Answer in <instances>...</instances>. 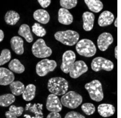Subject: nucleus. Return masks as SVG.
Returning a JSON list of instances; mask_svg holds the SVG:
<instances>
[{
  "label": "nucleus",
  "instance_id": "f257e3e1",
  "mask_svg": "<svg viewBox=\"0 0 121 118\" xmlns=\"http://www.w3.org/2000/svg\"><path fill=\"white\" fill-rule=\"evenodd\" d=\"M68 82L65 79L57 77L51 78L48 82V90L57 96L65 94L68 90Z\"/></svg>",
  "mask_w": 121,
  "mask_h": 118
},
{
  "label": "nucleus",
  "instance_id": "f03ea898",
  "mask_svg": "<svg viewBox=\"0 0 121 118\" xmlns=\"http://www.w3.org/2000/svg\"><path fill=\"white\" fill-rule=\"evenodd\" d=\"M55 38L67 46H73L78 42L80 35L78 32L72 30L58 31L55 33Z\"/></svg>",
  "mask_w": 121,
  "mask_h": 118
},
{
  "label": "nucleus",
  "instance_id": "7ed1b4c3",
  "mask_svg": "<svg viewBox=\"0 0 121 118\" xmlns=\"http://www.w3.org/2000/svg\"><path fill=\"white\" fill-rule=\"evenodd\" d=\"M76 50L80 55L86 57L94 56L97 52L94 43L88 39H82L78 41L76 45Z\"/></svg>",
  "mask_w": 121,
  "mask_h": 118
},
{
  "label": "nucleus",
  "instance_id": "20e7f679",
  "mask_svg": "<svg viewBox=\"0 0 121 118\" xmlns=\"http://www.w3.org/2000/svg\"><path fill=\"white\" fill-rule=\"evenodd\" d=\"M84 87L88 91L92 100L96 102H100L104 97L102 83L98 80H94L85 85Z\"/></svg>",
  "mask_w": 121,
  "mask_h": 118
},
{
  "label": "nucleus",
  "instance_id": "39448f33",
  "mask_svg": "<svg viewBox=\"0 0 121 118\" xmlns=\"http://www.w3.org/2000/svg\"><path fill=\"white\" fill-rule=\"evenodd\" d=\"M60 101L62 105L70 109L77 108L83 102V98L75 91H69L62 96Z\"/></svg>",
  "mask_w": 121,
  "mask_h": 118
},
{
  "label": "nucleus",
  "instance_id": "423d86ee",
  "mask_svg": "<svg viewBox=\"0 0 121 118\" xmlns=\"http://www.w3.org/2000/svg\"><path fill=\"white\" fill-rule=\"evenodd\" d=\"M32 52L34 56L37 58L48 57L52 55V50L48 47L43 39H38L33 44Z\"/></svg>",
  "mask_w": 121,
  "mask_h": 118
},
{
  "label": "nucleus",
  "instance_id": "0eeeda50",
  "mask_svg": "<svg viewBox=\"0 0 121 118\" xmlns=\"http://www.w3.org/2000/svg\"><path fill=\"white\" fill-rule=\"evenodd\" d=\"M57 67L56 61L43 59L42 60L38 62L36 65V73L37 75L43 77L48 73L49 72L53 71Z\"/></svg>",
  "mask_w": 121,
  "mask_h": 118
},
{
  "label": "nucleus",
  "instance_id": "6e6552de",
  "mask_svg": "<svg viewBox=\"0 0 121 118\" xmlns=\"http://www.w3.org/2000/svg\"><path fill=\"white\" fill-rule=\"evenodd\" d=\"M91 68L95 72H99L101 70L111 71L114 68V64L109 60L104 57H98L94 59L92 61Z\"/></svg>",
  "mask_w": 121,
  "mask_h": 118
},
{
  "label": "nucleus",
  "instance_id": "1a4fd4ad",
  "mask_svg": "<svg viewBox=\"0 0 121 118\" xmlns=\"http://www.w3.org/2000/svg\"><path fill=\"white\" fill-rule=\"evenodd\" d=\"M75 54L72 51H67L62 55V62L60 69L64 73H69L71 68L75 62Z\"/></svg>",
  "mask_w": 121,
  "mask_h": 118
},
{
  "label": "nucleus",
  "instance_id": "9d476101",
  "mask_svg": "<svg viewBox=\"0 0 121 118\" xmlns=\"http://www.w3.org/2000/svg\"><path fill=\"white\" fill-rule=\"evenodd\" d=\"M88 70V68L85 62L82 60H78L75 62L71 68L69 74L72 78L77 79L80 75L86 72Z\"/></svg>",
  "mask_w": 121,
  "mask_h": 118
},
{
  "label": "nucleus",
  "instance_id": "9b49d317",
  "mask_svg": "<svg viewBox=\"0 0 121 118\" xmlns=\"http://www.w3.org/2000/svg\"><path fill=\"white\" fill-rule=\"evenodd\" d=\"M62 105L61 101H60L57 95L54 94L48 95L46 103L47 109L48 110L51 112H60L62 110Z\"/></svg>",
  "mask_w": 121,
  "mask_h": 118
},
{
  "label": "nucleus",
  "instance_id": "f8f14e48",
  "mask_svg": "<svg viewBox=\"0 0 121 118\" xmlns=\"http://www.w3.org/2000/svg\"><path fill=\"white\" fill-rule=\"evenodd\" d=\"M113 42V37L110 33L104 32L97 39V46L101 51H105Z\"/></svg>",
  "mask_w": 121,
  "mask_h": 118
},
{
  "label": "nucleus",
  "instance_id": "ddd939ff",
  "mask_svg": "<svg viewBox=\"0 0 121 118\" xmlns=\"http://www.w3.org/2000/svg\"><path fill=\"white\" fill-rule=\"evenodd\" d=\"M15 79L13 72L5 68H0V85H8L12 83Z\"/></svg>",
  "mask_w": 121,
  "mask_h": 118
},
{
  "label": "nucleus",
  "instance_id": "4468645a",
  "mask_svg": "<svg viewBox=\"0 0 121 118\" xmlns=\"http://www.w3.org/2000/svg\"><path fill=\"white\" fill-rule=\"evenodd\" d=\"M73 16L67 9L60 8L58 11V21L64 25H69L73 22Z\"/></svg>",
  "mask_w": 121,
  "mask_h": 118
},
{
  "label": "nucleus",
  "instance_id": "2eb2a0df",
  "mask_svg": "<svg viewBox=\"0 0 121 118\" xmlns=\"http://www.w3.org/2000/svg\"><path fill=\"white\" fill-rule=\"evenodd\" d=\"M10 46L12 50L17 55H22L24 53L23 40L20 37L15 36L10 40Z\"/></svg>",
  "mask_w": 121,
  "mask_h": 118
},
{
  "label": "nucleus",
  "instance_id": "dca6fc26",
  "mask_svg": "<svg viewBox=\"0 0 121 118\" xmlns=\"http://www.w3.org/2000/svg\"><path fill=\"white\" fill-rule=\"evenodd\" d=\"M114 16L111 12L105 10L101 13L99 18V25L101 27L109 26L112 23Z\"/></svg>",
  "mask_w": 121,
  "mask_h": 118
},
{
  "label": "nucleus",
  "instance_id": "f3484780",
  "mask_svg": "<svg viewBox=\"0 0 121 118\" xmlns=\"http://www.w3.org/2000/svg\"><path fill=\"white\" fill-rule=\"evenodd\" d=\"M99 114L102 117L106 118L112 116L115 113V108L111 104L102 103L99 105L97 108Z\"/></svg>",
  "mask_w": 121,
  "mask_h": 118
},
{
  "label": "nucleus",
  "instance_id": "a211bd4d",
  "mask_svg": "<svg viewBox=\"0 0 121 118\" xmlns=\"http://www.w3.org/2000/svg\"><path fill=\"white\" fill-rule=\"evenodd\" d=\"M83 21V28L84 31H90L93 28L95 15L89 12H85L82 16Z\"/></svg>",
  "mask_w": 121,
  "mask_h": 118
},
{
  "label": "nucleus",
  "instance_id": "6ab92c4d",
  "mask_svg": "<svg viewBox=\"0 0 121 118\" xmlns=\"http://www.w3.org/2000/svg\"><path fill=\"white\" fill-rule=\"evenodd\" d=\"M33 17L38 22L46 24L49 22L50 17L48 12L43 9H38L33 13Z\"/></svg>",
  "mask_w": 121,
  "mask_h": 118
},
{
  "label": "nucleus",
  "instance_id": "aec40b11",
  "mask_svg": "<svg viewBox=\"0 0 121 118\" xmlns=\"http://www.w3.org/2000/svg\"><path fill=\"white\" fill-rule=\"evenodd\" d=\"M18 33V35L25 38L28 43H31L33 41V35L31 34L30 26L28 24H23L22 25H21Z\"/></svg>",
  "mask_w": 121,
  "mask_h": 118
},
{
  "label": "nucleus",
  "instance_id": "412c9836",
  "mask_svg": "<svg viewBox=\"0 0 121 118\" xmlns=\"http://www.w3.org/2000/svg\"><path fill=\"white\" fill-rule=\"evenodd\" d=\"M84 3H86L89 10L95 13L101 11L104 8L103 3L99 0H85Z\"/></svg>",
  "mask_w": 121,
  "mask_h": 118
},
{
  "label": "nucleus",
  "instance_id": "4be33fe9",
  "mask_svg": "<svg viewBox=\"0 0 121 118\" xmlns=\"http://www.w3.org/2000/svg\"><path fill=\"white\" fill-rule=\"evenodd\" d=\"M20 15L19 14L13 10L8 11L6 13L4 16V20L6 23L9 25H15L19 21Z\"/></svg>",
  "mask_w": 121,
  "mask_h": 118
},
{
  "label": "nucleus",
  "instance_id": "5701e85b",
  "mask_svg": "<svg viewBox=\"0 0 121 118\" xmlns=\"http://www.w3.org/2000/svg\"><path fill=\"white\" fill-rule=\"evenodd\" d=\"M10 89L12 94L15 96H20L23 94V93L25 90L24 84L20 81L13 82L12 83H10Z\"/></svg>",
  "mask_w": 121,
  "mask_h": 118
},
{
  "label": "nucleus",
  "instance_id": "b1692460",
  "mask_svg": "<svg viewBox=\"0 0 121 118\" xmlns=\"http://www.w3.org/2000/svg\"><path fill=\"white\" fill-rule=\"evenodd\" d=\"M35 86L33 84L27 85L25 90L23 93V99L26 101H31L33 100L35 96Z\"/></svg>",
  "mask_w": 121,
  "mask_h": 118
},
{
  "label": "nucleus",
  "instance_id": "393cba45",
  "mask_svg": "<svg viewBox=\"0 0 121 118\" xmlns=\"http://www.w3.org/2000/svg\"><path fill=\"white\" fill-rule=\"evenodd\" d=\"M9 68L10 69V71L17 74H22L25 69L23 64L21 63V62L16 59H13L10 61L9 64Z\"/></svg>",
  "mask_w": 121,
  "mask_h": 118
},
{
  "label": "nucleus",
  "instance_id": "a878e982",
  "mask_svg": "<svg viewBox=\"0 0 121 118\" xmlns=\"http://www.w3.org/2000/svg\"><path fill=\"white\" fill-rule=\"evenodd\" d=\"M15 97L13 94H5L0 96V105L7 107L15 102Z\"/></svg>",
  "mask_w": 121,
  "mask_h": 118
},
{
  "label": "nucleus",
  "instance_id": "bb28decb",
  "mask_svg": "<svg viewBox=\"0 0 121 118\" xmlns=\"http://www.w3.org/2000/svg\"><path fill=\"white\" fill-rule=\"evenodd\" d=\"M32 31L35 35L40 37H42L45 35L46 33H47L46 30L43 28V27L40 24L37 23H34V25H33Z\"/></svg>",
  "mask_w": 121,
  "mask_h": 118
},
{
  "label": "nucleus",
  "instance_id": "cd10ccee",
  "mask_svg": "<svg viewBox=\"0 0 121 118\" xmlns=\"http://www.w3.org/2000/svg\"><path fill=\"white\" fill-rule=\"evenodd\" d=\"M11 59V53L9 49H4L1 51L0 56V65H3L8 63Z\"/></svg>",
  "mask_w": 121,
  "mask_h": 118
},
{
  "label": "nucleus",
  "instance_id": "c85d7f7f",
  "mask_svg": "<svg viewBox=\"0 0 121 118\" xmlns=\"http://www.w3.org/2000/svg\"><path fill=\"white\" fill-rule=\"evenodd\" d=\"M81 109L86 115L90 116L95 113V106L91 103H85L81 105Z\"/></svg>",
  "mask_w": 121,
  "mask_h": 118
},
{
  "label": "nucleus",
  "instance_id": "c756f323",
  "mask_svg": "<svg viewBox=\"0 0 121 118\" xmlns=\"http://www.w3.org/2000/svg\"><path fill=\"white\" fill-rule=\"evenodd\" d=\"M78 1L77 0H60V5L62 8L70 9L77 6Z\"/></svg>",
  "mask_w": 121,
  "mask_h": 118
},
{
  "label": "nucleus",
  "instance_id": "7c9ffc66",
  "mask_svg": "<svg viewBox=\"0 0 121 118\" xmlns=\"http://www.w3.org/2000/svg\"><path fill=\"white\" fill-rule=\"evenodd\" d=\"M10 112L12 113L17 118L18 116H20L23 113V108L22 106H19V107H17L15 105H12L9 107V110Z\"/></svg>",
  "mask_w": 121,
  "mask_h": 118
},
{
  "label": "nucleus",
  "instance_id": "2f4dec72",
  "mask_svg": "<svg viewBox=\"0 0 121 118\" xmlns=\"http://www.w3.org/2000/svg\"><path fill=\"white\" fill-rule=\"evenodd\" d=\"M65 118H85V116L76 111H70L66 114Z\"/></svg>",
  "mask_w": 121,
  "mask_h": 118
},
{
  "label": "nucleus",
  "instance_id": "473e14b6",
  "mask_svg": "<svg viewBox=\"0 0 121 118\" xmlns=\"http://www.w3.org/2000/svg\"><path fill=\"white\" fill-rule=\"evenodd\" d=\"M51 0H38V3L43 8L48 7L51 4Z\"/></svg>",
  "mask_w": 121,
  "mask_h": 118
},
{
  "label": "nucleus",
  "instance_id": "72a5a7b5",
  "mask_svg": "<svg viewBox=\"0 0 121 118\" xmlns=\"http://www.w3.org/2000/svg\"><path fill=\"white\" fill-rule=\"evenodd\" d=\"M47 118H60L61 116L60 114L58 113V112H55V111H52V113L48 114Z\"/></svg>",
  "mask_w": 121,
  "mask_h": 118
},
{
  "label": "nucleus",
  "instance_id": "f704fd0d",
  "mask_svg": "<svg viewBox=\"0 0 121 118\" xmlns=\"http://www.w3.org/2000/svg\"><path fill=\"white\" fill-rule=\"evenodd\" d=\"M5 114H6V118H17V117L15 116L12 112H10V111H6Z\"/></svg>",
  "mask_w": 121,
  "mask_h": 118
},
{
  "label": "nucleus",
  "instance_id": "c9c22d12",
  "mask_svg": "<svg viewBox=\"0 0 121 118\" xmlns=\"http://www.w3.org/2000/svg\"><path fill=\"white\" fill-rule=\"evenodd\" d=\"M4 37V35L3 31L2 30H0V41H3Z\"/></svg>",
  "mask_w": 121,
  "mask_h": 118
},
{
  "label": "nucleus",
  "instance_id": "e433bc0d",
  "mask_svg": "<svg viewBox=\"0 0 121 118\" xmlns=\"http://www.w3.org/2000/svg\"><path fill=\"white\" fill-rule=\"evenodd\" d=\"M114 52H115V57L116 59H117V46H116Z\"/></svg>",
  "mask_w": 121,
  "mask_h": 118
},
{
  "label": "nucleus",
  "instance_id": "4c0bfd02",
  "mask_svg": "<svg viewBox=\"0 0 121 118\" xmlns=\"http://www.w3.org/2000/svg\"><path fill=\"white\" fill-rule=\"evenodd\" d=\"M114 26H115L116 27H117V18H116V19L115 20V22H114Z\"/></svg>",
  "mask_w": 121,
  "mask_h": 118
}]
</instances>
